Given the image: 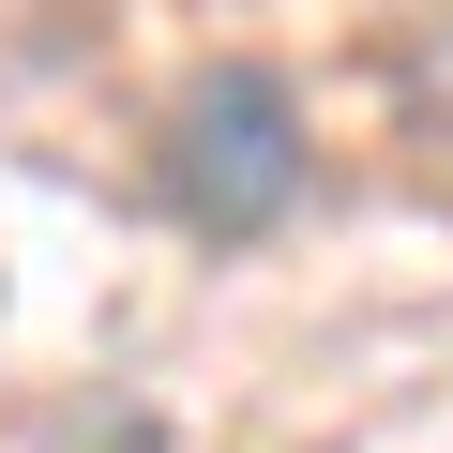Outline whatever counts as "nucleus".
Returning <instances> with one entry per match:
<instances>
[{"instance_id":"1","label":"nucleus","mask_w":453,"mask_h":453,"mask_svg":"<svg viewBox=\"0 0 453 453\" xmlns=\"http://www.w3.org/2000/svg\"><path fill=\"white\" fill-rule=\"evenodd\" d=\"M303 181H318V136H303V91L273 76V61H211V76H181V106H166V136H151V196H166V226L181 242H273V226L303 211Z\"/></svg>"}]
</instances>
